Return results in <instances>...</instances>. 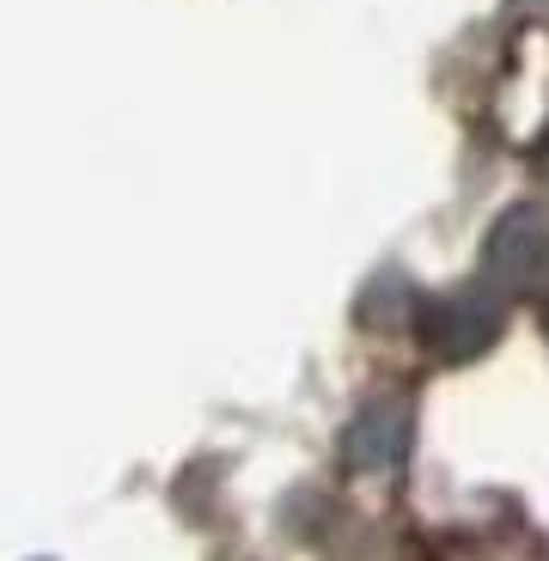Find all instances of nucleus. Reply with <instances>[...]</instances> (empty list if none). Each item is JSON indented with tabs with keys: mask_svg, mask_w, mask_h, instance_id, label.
<instances>
[{
	"mask_svg": "<svg viewBox=\"0 0 549 561\" xmlns=\"http://www.w3.org/2000/svg\"><path fill=\"white\" fill-rule=\"evenodd\" d=\"M544 275H549V214L537 202H519L482 239V280L489 287H537Z\"/></svg>",
	"mask_w": 549,
	"mask_h": 561,
	"instance_id": "f257e3e1",
	"label": "nucleus"
},
{
	"mask_svg": "<svg viewBox=\"0 0 549 561\" xmlns=\"http://www.w3.org/2000/svg\"><path fill=\"white\" fill-rule=\"evenodd\" d=\"M415 446V415L403 397H373L361 415L342 427V458L354 470H397Z\"/></svg>",
	"mask_w": 549,
	"mask_h": 561,
	"instance_id": "7ed1b4c3",
	"label": "nucleus"
},
{
	"mask_svg": "<svg viewBox=\"0 0 549 561\" xmlns=\"http://www.w3.org/2000/svg\"><path fill=\"white\" fill-rule=\"evenodd\" d=\"M415 330H422L427 354H439V360H470V354H482L494 336H501V306H494L489 287L439 294V299H422Z\"/></svg>",
	"mask_w": 549,
	"mask_h": 561,
	"instance_id": "f03ea898",
	"label": "nucleus"
}]
</instances>
